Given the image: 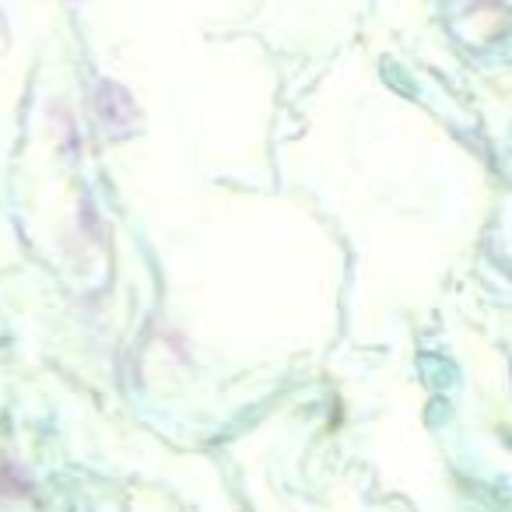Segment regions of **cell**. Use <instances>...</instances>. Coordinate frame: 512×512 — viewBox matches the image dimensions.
Masks as SVG:
<instances>
[{
	"label": "cell",
	"mask_w": 512,
	"mask_h": 512,
	"mask_svg": "<svg viewBox=\"0 0 512 512\" xmlns=\"http://www.w3.org/2000/svg\"><path fill=\"white\" fill-rule=\"evenodd\" d=\"M95 106H99V120L106 123V130H113V134H120V130H127L130 123H134V109H130V99L120 85L102 81L99 92H95Z\"/></svg>",
	"instance_id": "cell-1"
},
{
	"label": "cell",
	"mask_w": 512,
	"mask_h": 512,
	"mask_svg": "<svg viewBox=\"0 0 512 512\" xmlns=\"http://www.w3.org/2000/svg\"><path fill=\"white\" fill-rule=\"evenodd\" d=\"M32 491V484H29V477L22 474V470H15L11 463H4L0 467V495H29Z\"/></svg>",
	"instance_id": "cell-2"
}]
</instances>
